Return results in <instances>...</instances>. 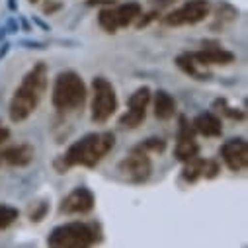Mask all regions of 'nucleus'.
Wrapping results in <instances>:
<instances>
[{"label":"nucleus","mask_w":248,"mask_h":248,"mask_svg":"<svg viewBox=\"0 0 248 248\" xmlns=\"http://www.w3.org/2000/svg\"><path fill=\"white\" fill-rule=\"evenodd\" d=\"M149 102H151V88L143 86V88L135 90L131 94L129 102H127L129 104V109H127L125 115H121L119 125L121 127H127V129L139 127L141 123L145 121V117H147V106H149Z\"/></svg>","instance_id":"8"},{"label":"nucleus","mask_w":248,"mask_h":248,"mask_svg":"<svg viewBox=\"0 0 248 248\" xmlns=\"http://www.w3.org/2000/svg\"><path fill=\"white\" fill-rule=\"evenodd\" d=\"M30 2H37V0H30Z\"/></svg>","instance_id":"28"},{"label":"nucleus","mask_w":248,"mask_h":248,"mask_svg":"<svg viewBox=\"0 0 248 248\" xmlns=\"http://www.w3.org/2000/svg\"><path fill=\"white\" fill-rule=\"evenodd\" d=\"M94 194L80 186V188H75L65 200L61 203V213H67V215H84V213H90L94 209Z\"/></svg>","instance_id":"11"},{"label":"nucleus","mask_w":248,"mask_h":248,"mask_svg":"<svg viewBox=\"0 0 248 248\" xmlns=\"http://www.w3.org/2000/svg\"><path fill=\"white\" fill-rule=\"evenodd\" d=\"M176 113V102L166 90L155 92V115L158 119H170Z\"/></svg>","instance_id":"16"},{"label":"nucleus","mask_w":248,"mask_h":248,"mask_svg":"<svg viewBox=\"0 0 248 248\" xmlns=\"http://www.w3.org/2000/svg\"><path fill=\"white\" fill-rule=\"evenodd\" d=\"M137 149L143 151V153H147V155H149V151H153V153H162V151L166 149V141H164V139H158V137H151V139H147L143 145H139Z\"/></svg>","instance_id":"21"},{"label":"nucleus","mask_w":248,"mask_h":248,"mask_svg":"<svg viewBox=\"0 0 248 248\" xmlns=\"http://www.w3.org/2000/svg\"><path fill=\"white\" fill-rule=\"evenodd\" d=\"M115 16H117L119 28H127V26H131L141 16V4L139 2L119 4V6H115Z\"/></svg>","instance_id":"17"},{"label":"nucleus","mask_w":248,"mask_h":248,"mask_svg":"<svg viewBox=\"0 0 248 248\" xmlns=\"http://www.w3.org/2000/svg\"><path fill=\"white\" fill-rule=\"evenodd\" d=\"M151 2H153L155 6H158V8H166V6L174 4V2H176V0H151Z\"/></svg>","instance_id":"23"},{"label":"nucleus","mask_w":248,"mask_h":248,"mask_svg":"<svg viewBox=\"0 0 248 248\" xmlns=\"http://www.w3.org/2000/svg\"><path fill=\"white\" fill-rule=\"evenodd\" d=\"M2 156V162L10 164V166H28L33 156H35V151L31 145L28 143H22V145H14V147H8L0 153Z\"/></svg>","instance_id":"14"},{"label":"nucleus","mask_w":248,"mask_h":248,"mask_svg":"<svg viewBox=\"0 0 248 248\" xmlns=\"http://www.w3.org/2000/svg\"><path fill=\"white\" fill-rule=\"evenodd\" d=\"M96 240H98V232L94 225L73 221V223L55 227L47 238V246L49 248H92Z\"/></svg>","instance_id":"4"},{"label":"nucleus","mask_w":248,"mask_h":248,"mask_svg":"<svg viewBox=\"0 0 248 248\" xmlns=\"http://www.w3.org/2000/svg\"><path fill=\"white\" fill-rule=\"evenodd\" d=\"M0 164H2V156H0Z\"/></svg>","instance_id":"27"},{"label":"nucleus","mask_w":248,"mask_h":248,"mask_svg":"<svg viewBox=\"0 0 248 248\" xmlns=\"http://www.w3.org/2000/svg\"><path fill=\"white\" fill-rule=\"evenodd\" d=\"M219 174V166L215 160H203L200 156H194L192 160L186 162L182 176L186 182H196L200 178H215Z\"/></svg>","instance_id":"12"},{"label":"nucleus","mask_w":248,"mask_h":248,"mask_svg":"<svg viewBox=\"0 0 248 248\" xmlns=\"http://www.w3.org/2000/svg\"><path fill=\"white\" fill-rule=\"evenodd\" d=\"M45 90H47V67L43 63H37L22 78V84L16 88L10 100V109H8L10 119L14 123L26 121L37 109Z\"/></svg>","instance_id":"2"},{"label":"nucleus","mask_w":248,"mask_h":248,"mask_svg":"<svg viewBox=\"0 0 248 248\" xmlns=\"http://www.w3.org/2000/svg\"><path fill=\"white\" fill-rule=\"evenodd\" d=\"M190 57L196 61L198 65H231L234 61V53L227 51V49H221V47H207V49H202V51H196V53H190Z\"/></svg>","instance_id":"13"},{"label":"nucleus","mask_w":248,"mask_h":248,"mask_svg":"<svg viewBox=\"0 0 248 248\" xmlns=\"http://www.w3.org/2000/svg\"><path fill=\"white\" fill-rule=\"evenodd\" d=\"M113 145H115V135L113 133H109V131L90 133V135L82 137L80 141L73 143L65 155L59 156L55 166L61 174H63L65 170H69V168H73V166L94 168L113 149Z\"/></svg>","instance_id":"1"},{"label":"nucleus","mask_w":248,"mask_h":248,"mask_svg":"<svg viewBox=\"0 0 248 248\" xmlns=\"http://www.w3.org/2000/svg\"><path fill=\"white\" fill-rule=\"evenodd\" d=\"M88 4H113V0H88Z\"/></svg>","instance_id":"25"},{"label":"nucleus","mask_w":248,"mask_h":248,"mask_svg":"<svg viewBox=\"0 0 248 248\" xmlns=\"http://www.w3.org/2000/svg\"><path fill=\"white\" fill-rule=\"evenodd\" d=\"M86 100V84L75 71L59 73L53 84L51 102L59 111H73L82 108Z\"/></svg>","instance_id":"3"},{"label":"nucleus","mask_w":248,"mask_h":248,"mask_svg":"<svg viewBox=\"0 0 248 248\" xmlns=\"http://www.w3.org/2000/svg\"><path fill=\"white\" fill-rule=\"evenodd\" d=\"M90 109H92V121H96V123L108 121L113 115V111L117 109L115 88L104 77H96L92 80V106H90Z\"/></svg>","instance_id":"5"},{"label":"nucleus","mask_w":248,"mask_h":248,"mask_svg":"<svg viewBox=\"0 0 248 248\" xmlns=\"http://www.w3.org/2000/svg\"><path fill=\"white\" fill-rule=\"evenodd\" d=\"M98 24H100L108 33H115V31L119 30L117 16H115V8L108 6V8L100 10V14H98Z\"/></svg>","instance_id":"19"},{"label":"nucleus","mask_w":248,"mask_h":248,"mask_svg":"<svg viewBox=\"0 0 248 248\" xmlns=\"http://www.w3.org/2000/svg\"><path fill=\"white\" fill-rule=\"evenodd\" d=\"M176 65H178V69H180V71H184L186 75H190V77H194V78H198V80H205V75H202V73H200L198 63H196V61L190 57V53L178 55V57H176Z\"/></svg>","instance_id":"18"},{"label":"nucleus","mask_w":248,"mask_h":248,"mask_svg":"<svg viewBox=\"0 0 248 248\" xmlns=\"http://www.w3.org/2000/svg\"><path fill=\"white\" fill-rule=\"evenodd\" d=\"M200 145L196 141V131L188 123L186 117H180V127H178V141L174 147V156L182 162H188L194 156H198Z\"/></svg>","instance_id":"9"},{"label":"nucleus","mask_w":248,"mask_h":248,"mask_svg":"<svg viewBox=\"0 0 248 248\" xmlns=\"http://www.w3.org/2000/svg\"><path fill=\"white\" fill-rule=\"evenodd\" d=\"M8 137H10V131H8V129L2 125V123H0V145H2V143H4Z\"/></svg>","instance_id":"24"},{"label":"nucleus","mask_w":248,"mask_h":248,"mask_svg":"<svg viewBox=\"0 0 248 248\" xmlns=\"http://www.w3.org/2000/svg\"><path fill=\"white\" fill-rule=\"evenodd\" d=\"M209 10H211L209 0H188L186 4H182L180 8H176L174 12L164 16V24L172 26V28L194 26V24H200L202 20H205L209 16Z\"/></svg>","instance_id":"6"},{"label":"nucleus","mask_w":248,"mask_h":248,"mask_svg":"<svg viewBox=\"0 0 248 248\" xmlns=\"http://www.w3.org/2000/svg\"><path fill=\"white\" fill-rule=\"evenodd\" d=\"M10 10H16V2H14V0H10Z\"/></svg>","instance_id":"26"},{"label":"nucleus","mask_w":248,"mask_h":248,"mask_svg":"<svg viewBox=\"0 0 248 248\" xmlns=\"http://www.w3.org/2000/svg\"><path fill=\"white\" fill-rule=\"evenodd\" d=\"M117 170L121 172V176L131 184H143L151 178L153 174V160L147 153L135 149L127 158H123L117 166Z\"/></svg>","instance_id":"7"},{"label":"nucleus","mask_w":248,"mask_h":248,"mask_svg":"<svg viewBox=\"0 0 248 248\" xmlns=\"http://www.w3.org/2000/svg\"><path fill=\"white\" fill-rule=\"evenodd\" d=\"M221 158L232 172H242L248 166V145L242 137H232L223 143Z\"/></svg>","instance_id":"10"},{"label":"nucleus","mask_w":248,"mask_h":248,"mask_svg":"<svg viewBox=\"0 0 248 248\" xmlns=\"http://www.w3.org/2000/svg\"><path fill=\"white\" fill-rule=\"evenodd\" d=\"M192 127H194V131L202 133L203 137H221V133H223L221 119H219L215 113H211V111L200 113V115L194 119Z\"/></svg>","instance_id":"15"},{"label":"nucleus","mask_w":248,"mask_h":248,"mask_svg":"<svg viewBox=\"0 0 248 248\" xmlns=\"http://www.w3.org/2000/svg\"><path fill=\"white\" fill-rule=\"evenodd\" d=\"M215 106H217V108H221L219 111H221L223 115L231 117V119H244V113H242V111H238V109H234V108H229L225 100H217V102H215Z\"/></svg>","instance_id":"22"},{"label":"nucleus","mask_w":248,"mask_h":248,"mask_svg":"<svg viewBox=\"0 0 248 248\" xmlns=\"http://www.w3.org/2000/svg\"><path fill=\"white\" fill-rule=\"evenodd\" d=\"M20 211L12 205H6V203H0V231L8 229L16 219H18Z\"/></svg>","instance_id":"20"}]
</instances>
